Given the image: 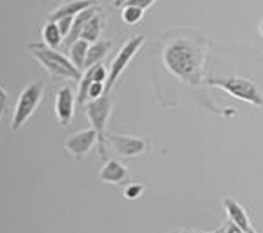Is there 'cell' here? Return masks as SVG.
<instances>
[{
    "label": "cell",
    "mask_w": 263,
    "mask_h": 233,
    "mask_svg": "<svg viewBox=\"0 0 263 233\" xmlns=\"http://www.w3.org/2000/svg\"><path fill=\"white\" fill-rule=\"evenodd\" d=\"M112 111V102L109 93L102 95L100 99L90 100L86 105L88 120L91 123V128L97 132V147H99V154L102 160L107 162V152H105V142H107V135H105V128H107V121Z\"/></svg>",
    "instance_id": "obj_3"
},
{
    "label": "cell",
    "mask_w": 263,
    "mask_h": 233,
    "mask_svg": "<svg viewBox=\"0 0 263 233\" xmlns=\"http://www.w3.org/2000/svg\"><path fill=\"white\" fill-rule=\"evenodd\" d=\"M6 104H7V93L4 91L2 86H0V116H2L4 109H6Z\"/></svg>",
    "instance_id": "obj_25"
},
{
    "label": "cell",
    "mask_w": 263,
    "mask_h": 233,
    "mask_svg": "<svg viewBox=\"0 0 263 233\" xmlns=\"http://www.w3.org/2000/svg\"><path fill=\"white\" fill-rule=\"evenodd\" d=\"M88 48H90V42H86V41H83V39H79V41H76L74 44L69 48V54H70V58L69 60L74 63V67L78 70H84V62H86V54H88Z\"/></svg>",
    "instance_id": "obj_15"
},
{
    "label": "cell",
    "mask_w": 263,
    "mask_h": 233,
    "mask_svg": "<svg viewBox=\"0 0 263 233\" xmlns=\"http://www.w3.org/2000/svg\"><path fill=\"white\" fill-rule=\"evenodd\" d=\"M156 0H123V6H137L141 9L146 11L147 7H151Z\"/></svg>",
    "instance_id": "obj_23"
},
{
    "label": "cell",
    "mask_w": 263,
    "mask_h": 233,
    "mask_svg": "<svg viewBox=\"0 0 263 233\" xmlns=\"http://www.w3.org/2000/svg\"><path fill=\"white\" fill-rule=\"evenodd\" d=\"M27 49L41 62V65L44 67L51 75L81 81V77H83L81 70L76 69L74 63L70 60H67V56H63L62 53H58V51H54L53 48L46 46L44 42H32V44L27 46Z\"/></svg>",
    "instance_id": "obj_2"
},
{
    "label": "cell",
    "mask_w": 263,
    "mask_h": 233,
    "mask_svg": "<svg viewBox=\"0 0 263 233\" xmlns=\"http://www.w3.org/2000/svg\"><path fill=\"white\" fill-rule=\"evenodd\" d=\"M93 144H97V132L93 128H88L83 130V132L70 135L65 141V149L74 158H83L84 154H88L91 151Z\"/></svg>",
    "instance_id": "obj_8"
},
{
    "label": "cell",
    "mask_w": 263,
    "mask_h": 233,
    "mask_svg": "<svg viewBox=\"0 0 263 233\" xmlns=\"http://www.w3.org/2000/svg\"><path fill=\"white\" fill-rule=\"evenodd\" d=\"M102 95H105V83H93L90 91H88V99L97 100V99H100Z\"/></svg>",
    "instance_id": "obj_20"
},
{
    "label": "cell",
    "mask_w": 263,
    "mask_h": 233,
    "mask_svg": "<svg viewBox=\"0 0 263 233\" xmlns=\"http://www.w3.org/2000/svg\"><path fill=\"white\" fill-rule=\"evenodd\" d=\"M181 233H198V231H195V230H184V231H181Z\"/></svg>",
    "instance_id": "obj_27"
},
{
    "label": "cell",
    "mask_w": 263,
    "mask_h": 233,
    "mask_svg": "<svg viewBox=\"0 0 263 233\" xmlns=\"http://www.w3.org/2000/svg\"><path fill=\"white\" fill-rule=\"evenodd\" d=\"M93 83H95V79H93V75H91V70L86 69V72H84L83 77H81V81H79L78 96H76L78 104H84V102L88 100V91H90V88H91Z\"/></svg>",
    "instance_id": "obj_18"
},
{
    "label": "cell",
    "mask_w": 263,
    "mask_h": 233,
    "mask_svg": "<svg viewBox=\"0 0 263 233\" xmlns=\"http://www.w3.org/2000/svg\"><path fill=\"white\" fill-rule=\"evenodd\" d=\"M126 176H128L126 167L116 160H107L104 168L100 170V179L107 184H120L126 179Z\"/></svg>",
    "instance_id": "obj_13"
},
{
    "label": "cell",
    "mask_w": 263,
    "mask_h": 233,
    "mask_svg": "<svg viewBox=\"0 0 263 233\" xmlns=\"http://www.w3.org/2000/svg\"><path fill=\"white\" fill-rule=\"evenodd\" d=\"M102 28H104V21H102V18L99 14H95L93 18L88 21L86 25H84L83 32H81V39L86 41V42H97L102 33Z\"/></svg>",
    "instance_id": "obj_16"
},
{
    "label": "cell",
    "mask_w": 263,
    "mask_h": 233,
    "mask_svg": "<svg viewBox=\"0 0 263 233\" xmlns=\"http://www.w3.org/2000/svg\"><path fill=\"white\" fill-rule=\"evenodd\" d=\"M144 191V186L142 184H130L128 188L125 189V197L130 198V200H135V198H139Z\"/></svg>",
    "instance_id": "obj_22"
},
{
    "label": "cell",
    "mask_w": 263,
    "mask_h": 233,
    "mask_svg": "<svg viewBox=\"0 0 263 233\" xmlns=\"http://www.w3.org/2000/svg\"><path fill=\"white\" fill-rule=\"evenodd\" d=\"M72 21H74V18H70V16H67V18H62L58 21H54V23L58 25V28H60L62 35H63V41H65V37L69 35L70 28H72Z\"/></svg>",
    "instance_id": "obj_21"
},
{
    "label": "cell",
    "mask_w": 263,
    "mask_h": 233,
    "mask_svg": "<svg viewBox=\"0 0 263 233\" xmlns=\"http://www.w3.org/2000/svg\"><path fill=\"white\" fill-rule=\"evenodd\" d=\"M142 16H144V9H141V7H137V6H125L121 11L123 21L128 23V25L139 23V21L142 20Z\"/></svg>",
    "instance_id": "obj_19"
},
{
    "label": "cell",
    "mask_w": 263,
    "mask_h": 233,
    "mask_svg": "<svg viewBox=\"0 0 263 233\" xmlns=\"http://www.w3.org/2000/svg\"><path fill=\"white\" fill-rule=\"evenodd\" d=\"M205 42L193 37H174L163 49V63L177 79L197 84L202 83Z\"/></svg>",
    "instance_id": "obj_1"
},
{
    "label": "cell",
    "mask_w": 263,
    "mask_h": 233,
    "mask_svg": "<svg viewBox=\"0 0 263 233\" xmlns=\"http://www.w3.org/2000/svg\"><path fill=\"white\" fill-rule=\"evenodd\" d=\"M260 33H261V35H263V20L260 21Z\"/></svg>",
    "instance_id": "obj_26"
},
{
    "label": "cell",
    "mask_w": 263,
    "mask_h": 233,
    "mask_svg": "<svg viewBox=\"0 0 263 233\" xmlns=\"http://www.w3.org/2000/svg\"><path fill=\"white\" fill-rule=\"evenodd\" d=\"M107 142H111L114 151L125 158H134V156L142 154L147 149V142L139 137H130V135H120V133H109Z\"/></svg>",
    "instance_id": "obj_7"
},
{
    "label": "cell",
    "mask_w": 263,
    "mask_h": 233,
    "mask_svg": "<svg viewBox=\"0 0 263 233\" xmlns=\"http://www.w3.org/2000/svg\"><path fill=\"white\" fill-rule=\"evenodd\" d=\"M111 46H112V42L107 39H99L97 42L90 44L88 54H86V62H84V69H90V67L97 65V63H100L104 60L105 54L111 49Z\"/></svg>",
    "instance_id": "obj_14"
},
{
    "label": "cell",
    "mask_w": 263,
    "mask_h": 233,
    "mask_svg": "<svg viewBox=\"0 0 263 233\" xmlns=\"http://www.w3.org/2000/svg\"><path fill=\"white\" fill-rule=\"evenodd\" d=\"M91 6H97V0H70V2H65L62 4L58 9H54L51 14L48 16L49 21H58L62 18H67V16H70V18H74L76 14H79L81 11L88 9V7Z\"/></svg>",
    "instance_id": "obj_11"
},
{
    "label": "cell",
    "mask_w": 263,
    "mask_h": 233,
    "mask_svg": "<svg viewBox=\"0 0 263 233\" xmlns=\"http://www.w3.org/2000/svg\"><path fill=\"white\" fill-rule=\"evenodd\" d=\"M42 93H44V83L42 81H33L21 91L18 104H16V109H14V114H12V121H11V128L14 130V132L20 130L21 126L27 123L28 118L33 114V111L39 107Z\"/></svg>",
    "instance_id": "obj_5"
},
{
    "label": "cell",
    "mask_w": 263,
    "mask_h": 233,
    "mask_svg": "<svg viewBox=\"0 0 263 233\" xmlns=\"http://www.w3.org/2000/svg\"><path fill=\"white\" fill-rule=\"evenodd\" d=\"M74 91L70 88H60L57 93V102H54V111H57L58 123L62 126H69L74 118Z\"/></svg>",
    "instance_id": "obj_9"
},
{
    "label": "cell",
    "mask_w": 263,
    "mask_h": 233,
    "mask_svg": "<svg viewBox=\"0 0 263 233\" xmlns=\"http://www.w3.org/2000/svg\"><path fill=\"white\" fill-rule=\"evenodd\" d=\"M224 233H248V231H244L242 228H239L237 224H233L232 221H228L227 226H224Z\"/></svg>",
    "instance_id": "obj_24"
},
{
    "label": "cell",
    "mask_w": 263,
    "mask_h": 233,
    "mask_svg": "<svg viewBox=\"0 0 263 233\" xmlns=\"http://www.w3.org/2000/svg\"><path fill=\"white\" fill-rule=\"evenodd\" d=\"M144 44V35H135L130 41L125 42V46L120 49V53L116 54L114 62L111 63V70H109V77L105 81V93H109V90L114 86V83L118 81V77L123 74V70L126 69V65L130 63L132 58L137 54V51L141 49V46Z\"/></svg>",
    "instance_id": "obj_6"
},
{
    "label": "cell",
    "mask_w": 263,
    "mask_h": 233,
    "mask_svg": "<svg viewBox=\"0 0 263 233\" xmlns=\"http://www.w3.org/2000/svg\"><path fill=\"white\" fill-rule=\"evenodd\" d=\"M42 39H44V44L49 46V48H58L63 41V35L58 28V25L54 21H48L42 28Z\"/></svg>",
    "instance_id": "obj_17"
},
{
    "label": "cell",
    "mask_w": 263,
    "mask_h": 233,
    "mask_svg": "<svg viewBox=\"0 0 263 233\" xmlns=\"http://www.w3.org/2000/svg\"><path fill=\"white\" fill-rule=\"evenodd\" d=\"M99 11H100L99 6H91V7H88V9H84V11L79 12V14L74 16V21H72V28H70L69 35H67L65 41H63V44H65L67 48H70L76 41L81 39V32H83L84 25H86Z\"/></svg>",
    "instance_id": "obj_10"
},
{
    "label": "cell",
    "mask_w": 263,
    "mask_h": 233,
    "mask_svg": "<svg viewBox=\"0 0 263 233\" xmlns=\"http://www.w3.org/2000/svg\"><path fill=\"white\" fill-rule=\"evenodd\" d=\"M209 86L221 88L228 93V95L240 99L244 102L256 105V107H263V95L260 88L253 81L244 77H237V75H228V77H209L207 79Z\"/></svg>",
    "instance_id": "obj_4"
},
{
    "label": "cell",
    "mask_w": 263,
    "mask_h": 233,
    "mask_svg": "<svg viewBox=\"0 0 263 233\" xmlns=\"http://www.w3.org/2000/svg\"><path fill=\"white\" fill-rule=\"evenodd\" d=\"M223 207H224V210H227V214H228V219H230L233 224H237L239 228H242L244 231L251 230L248 212L242 209V205H240L239 202L233 200V198H230V197H227V198H223Z\"/></svg>",
    "instance_id": "obj_12"
}]
</instances>
